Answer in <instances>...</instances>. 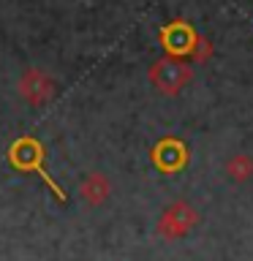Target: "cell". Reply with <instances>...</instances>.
Listing matches in <instances>:
<instances>
[{
	"mask_svg": "<svg viewBox=\"0 0 253 261\" xmlns=\"http://www.w3.org/2000/svg\"><path fill=\"white\" fill-rule=\"evenodd\" d=\"M16 90H19V98H24L30 106H44L55 98L57 87H55V79L46 71L30 65V68H24L19 82H16Z\"/></svg>",
	"mask_w": 253,
	"mask_h": 261,
	"instance_id": "cell-6",
	"label": "cell"
},
{
	"mask_svg": "<svg viewBox=\"0 0 253 261\" xmlns=\"http://www.w3.org/2000/svg\"><path fill=\"white\" fill-rule=\"evenodd\" d=\"M6 155H8V163H11L16 171H33L36 177H41L46 182V188L55 193V199L60 204H65V193L60 191V185H57L46 171V147L41 144L36 136H19L16 142H11Z\"/></svg>",
	"mask_w": 253,
	"mask_h": 261,
	"instance_id": "cell-1",
	"label": "cell"
},
{
	"mask_svg": "<svg viewBox=\"0 0 253 261\" xmlns=\"http://www.w3.org/2000/svg\"><path fill=\"white\" fill-rule=\"evenodd\" d=\"M196 223H199V212H196L188 201H174L161 212L158 223H155V231H158V237H163L166 242H174L180 237H185Z\"/></svg>",
	"mask_w": 253,
	"mask_h": 261,
	"instance_id": "cell-3",
	"label": "cell"
},
{
	"mask_svg": "<svg viewBox=\"0 0 253 261\" xmlns=\"http://www.w3.org/2000/svg\"><path fill=\"white\" fill-rule=\"evenodd\" d=\"M158 41H161V46H163V52H166V57H174V60H180V57L193 55L196 41H199V33L191 28V22L174 19V22H169V24H163V28H158Z\"/></svg>",
	"mask_w": 253,
	"mask_h": 261,
	"instance_id": "cell-4",
	"label": "cell"
},
{
	"mask_svg": "<svg viewBox=\"0 0 253 261\" xmlns=\"http://www.w3.org/2000/svg\"><path fill=\"white\" fill-rule=\"evenodd\" d=\"M188 158H191L188 144L177 136H163L150 147L153 166L158 171H163V174H177V171H183L188 166Z\"/></svg>",
	"mask_w": 253,
	"mask_h": 261,
	"instance_id": "cell-5",
	"label": "cell"
},
{
	"mask_svg": "<svg viewBox=\"0 0 253 261\" xmlns=\"http://www.w3.org/2000/svg\"><path fill=\"white\" fill-rule=\"evenodd\" d=\"M191 57L196 60V65L207 63L210 57H212V44H210L207 38H201V36H199V41H196V49H193V55H191Z\"/></svg>",
	"mask_w": 253,
	"mask_h": 261,
	"instance_id": "cell-9",
	"label": "cell"
},
{
	"mask_svg": "<svg viewBox=\"0 0 253 261\" xmlns=\"http://www.w3.org/2000/svg\"><path fill=\"white\" fill-rule=\"evenodd\" d=\"M112 193V182L106 179L101 171H90V174L79 182V196L87 207H101Z\"/></svg>",
	"mask_w": 253,
	"mask_h": 261,
	"instance_id": "cell-7",
	"label": "cell"
},
{
	"mask_svg": "<svg viewBox=\"0 0 253 261\" xmlns=\"http://www.w3.org/2000/svg\"><path fill=\"white\" fill-rule=\"evenodd\" d=\"M226 174L234 179V182H248L253 177V158L248 152H234L232 158L226 161Z\"/></svg>",
	"mask_w": 253,
	"mask_h": 261,
	"instance_id": "cell-8",
	"label": "cell"
},
{
	"mask_svg": "<svg viewBox=\"0 0 253 261\" xmlns=\"http://www.w3.org/2000/svg\"><path fill=\"white\" fill-rule=\"evenodd\" d=\"M147 79L150 85L163 95H177L188 82L193 79V68L185 65L183 60H174V57H161L150 65L147 71Z\"/></svg>",
	"mask_w": 253,
	"mask_h": 261,
	"instance_id": "cell-2",
	"label": "cell"
}]
</instances>
